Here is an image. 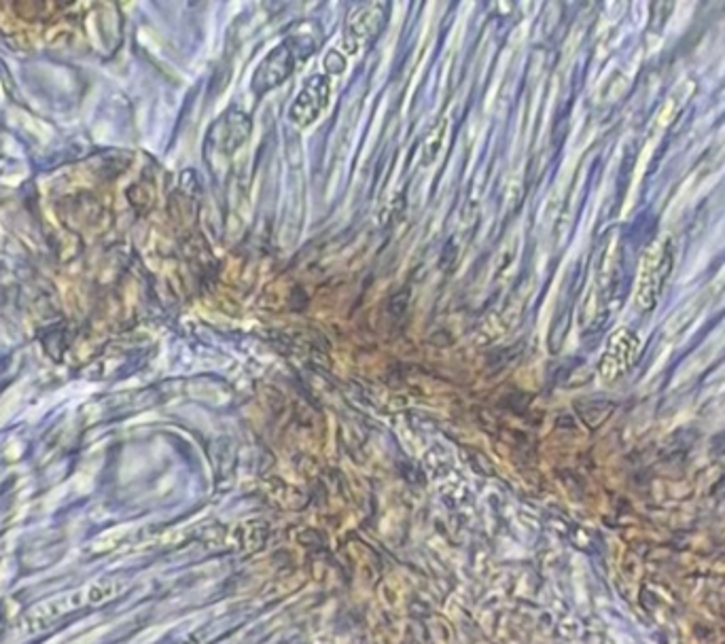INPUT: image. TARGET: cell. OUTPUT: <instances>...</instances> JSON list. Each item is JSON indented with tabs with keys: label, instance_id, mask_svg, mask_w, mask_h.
<instances>
[{
	"label": "cell",
	"instance_id": "6da1fadb",
	"mask_svg": "<svg viewBox=\"0 0 725 644\" xmlns=\"http://www.w3.org/2000/svg\"><path fill=\"white\" fill-rule=\"evenodd\" d=\"M111 598H115V585L111 581H96L90 583L85 588H78L73 592L60 593L50 600H43L34 606H30L22 625L27 627L28 632H43L48 627H52L53 623L62 621L69 615H75L83 609H92L108 602Z\"/></svg>",
	"mask_w": 725,
	"mask_h": 644
}]
</instances>
